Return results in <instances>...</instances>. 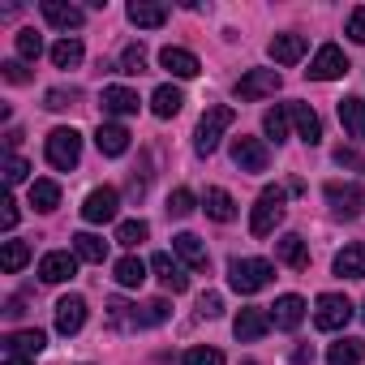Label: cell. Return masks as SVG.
Masks as SVG:
<instances>
[{
  "label": "cell",
  "instance_id": "54",
  "mask_svg": "<svg viewBox=\"0 0 365 365\" xmlns=\"http://www.w3.org/2000/svg\"><path fill=\"white\" fill-rule=\"evenodd\" d=\"M361 318H365V309H361Z\"/></svg>",
  "mask_w": 365,
  "mask_h": 365
},
{
  "label": "cell",
  "instance_id": "26",
  "mask_svg": "<svg viewBox=\"0 0 365 365\" xmlns=\"http://www.w3.org/2000/svg\"><path fill=\"white\" fill-rule=\"evenodd\" d=\"M267 52H271L275 65H297L305 56V35H275Z\"/></svg>",
  "mask_w": 365,
  "mask_h": 365
},
{
  "label": "cell",
  "instance_id": "4",
  "mask_svg": "<svg viewBox=\"0 0 365 365\" xmlns=\"http://www.w3.org/2000/svg\"><path fill=\"white\" fill-rule=\"evenodd\" d=\"M82 159V133L78 129H52L48 133V163L56 172H73Z\"/></svg>",
  "mask_w": 365,
  "mask_h": 365
},
{
  "label": "cell",
  "instance_id": "44",
  "mask_svg": "<svg viewBox=\"0 0 365 365\" xmlns=\"http://www.w3.org/2000/svg\"><path fill=\"white\" fill-rule=\"evenodd\" d=\"M348 39H352V43H365V5H356V9L348 14Z\"/></svg>",
  "mask_w": 365,
  "mask_h": 365
},
{
  "label": "cell",
  "instance_id": "50",
  "mask_svg": "<svg viewBox=\"0 0 365 365\" xmlns=\"http://www.w3.org/2000/svg\"><path fill=\"white\" fill-rule=\"evenodd\" d=\"M168 318V301H150L146 305V322H163Z\"/></svg>",
  "mask_w": 365,
  "mask_h": 365
},
{
  "label": "cell",
  "instance_id": "40",
  "mask_svg": "<svg viewBox=\"0 0 365 365\" xmlns=\"http://www.w3.org/2000/svg\"><path fill=\"white\" fill-rule=\"evenodd\" d=\"M116 69H120V73H146V48H142V43H129V48L120 52Z\"/></svg>",
  "mask_w": 365,
  "mask_h": 365
},
{
  "label": "cell",
  "instance_id": "1",
  "mask_svg": "<svg viewBox=\"0 0 365 365\" xmlns=\"http://www.w3.org/2000/svg\"><path fill=\"white\" fill-rule=\"evenodd\" d=\"M284 190L279 185H267L262 194H258V202H254V211H250V237H271L279 224H284V215H288V207H284Z\"/></svg>",
  "mask_w": 365,
  "mask_h": 365
},
{
  "label": "cell",
  "instance_id": "34",
  "mask_svg": "<svg viewBox=\"0 0 365 365\" xmlns=\"http://www.w3.org/2000/svg\"><path fill=\"white\" fill-rule=\"evenodd\" d=\"M26 262H31V245L26 241H5V250H0V267H5V275H18Z\"/></svg>",
  "mask_w": 365,
  "mask_h": 365
},
{
  "label": "cell",
  "instance_id": "12",
  "mask_svg": "<svg viewBox=\"0 0 365 365\" xmlns=\"http://www.w3.org/2000/svg\"><path fill=\"white\" fill-rule=\"evenodd\" d=\"M327 202H331V211L339 220H356L361 207H365V194L356 185H339V180H331V185H327Z\"/></svg>",
  "mask_w": 365,
  "mask_h": 365
},
{
  "label": "cell",
  "instance_id": "11",
  "mask_svg": "<svg viewBox=\"0 0 365 365\" xmlns=\"http://www.w3.org/2000/svg\"><path fill=\"white\" fill-rule=\"evenodd\" d=\"M82 327H86V297H78V292L61 297V301H56V331L69 339V335H78Z\"/></svg>",
  "mask_w": 365,
  "mask_h": 365
},
{
  "label": "cell",
  "instance_id": "28",
  "mask_svg": "<svg viewBox=\"0 0 365 365\" xmlns=\"http://www.w3.org/2000/svg\"><path fill=\"white\" fill-rule=\"evenodd\" d=\"M180 108H185V95H180V86H159V91L150 95V112H155L159 120H172Z\"/></svg>",
  "mask_w": 365,
  "mask_h": 365
},
{
  "label": "cell",
  "instance_id": "14",
  "mask_svg": "<svg viewBox=\"0 0 365 365\" xmlns=\"http://www.w3.org/2000/svg\"><path fill=\"white\" fill-rule=\"evenodd\" d=\"M288 116H292L297 138H301L305 146H318V142H322V120H318V112H314L309 103H288Z\"/></svg>",
  "mask_w": 365,
  "mask_h": 365
},
{
  "label": "cell",
  "instance_id": "25",
  "mask_svg": "<svg viewBox=\"0 0 365 365\" xmlns=\"http://www.w3.org/2000/svg\"><path fill=\"white\" fill-rule=\"evenodd\" d=\"M335 275L344 279H365V241H352L335 254Z\"/></svg>",
  "mask_w": 365,
  "mask_h": 365
},
{
  "label": "cell",
  "instance_id": "46",
  "mask_svg": "<svg viewBox=\"0 0 365 365\" xmlns=\"http://www.w3.org/2000/svg\"><path fill=\"white\" fill-rule=\"evenodd\" d=\"M335 163H339V168H352V172H365V159H361L356 150H348V146L335 150Z\"/></svg>",
  "mask_w": 365,
  "mask_h": 365
},
{
  "label": "cell",
  "instance_id": "32",
  "mask_svg": "<svg viewBox=\"0 0 365 365\" xmlns=\"http://www.w3.org/2000/svg\"><path fill=\"white\" fill-rule=\"evenodd\" d=\"M112 275H116L120 288H142V279H146V262L129 254V258H120V262L112 267Z\"/></svg>",
  "mask_w": 365,
  "mask_h": 365
},
{
  "label": "cell",
  "instance_id": "13",
  "mask_svg": "<svg viewBox=\"0 0 365 365\" xmlns=\"http://www.w3.org/2000/svg\"><path fill=\"white\" fill-rule=\"evenodd\" d=\"M150 271H155V279L163 284V292H172V297L190 288V275H185V267H180L172 254H155V258H150Z\"/></svg>",
  "mask_w": 365,
  "mask_h": 365
},
{
  "label": "cell",
  "instance_id": "7",
  "mask_svg": "<svg viewBox=\"0 0 365 365\" xmlns=\"http://www.w3.org/2000/svg\"><path fill=\"white\" fill-rule=\"evenodd\" d=\"M232 163L241 172H267L271 168V150L262 138H232Z\"/></svg>",
  "mask_w": 365,
  "mask_h": 365
},
{
  "label": "cell",
  "instance_id": "19",
  "mask_svg": "<svg viewBox=\"0 0 365 365\" xmlns=\"http://www.w3.org/2000/svg\"><path fill=\"white\" fill-rule=\"evenodd\" d=\"M99 103H103V112H112V116H133V112L142 108L138 91H129V86H103Z\"/></svg>",
  "mask_w": 365,
  "mask_h": 365
},
{
  "label": "cell",
  "instance_id": "38",
  "mask_svg": "<svg viewBox=\"0 0 365 365\" xmlns=\"http://www.w3.org/2000/svg\"><path fill=\"white\" fill-rule=\"evenodd\" d=\"M108 318H112L116 327H146V322L138 318V305H129V301H120V297L108 301Z\"/></svg>",
  "mask_w": 365,
  "mask_h": 365
},
{
  "label": "cell",
  "instance_id": "3",
  "mask_svg": "<svg viewBox=\"0 0 365 365\" xmlns=\"http://www.w3.org/2000/svg\"><path fill=\"white\" fill-rule=\"evenodd\" d=\"M232 120H237V112H232L228 103H215V108H207V112H202V120H198V138H194L198 155H215V146H220L224 129H232Z\"/></svg>",
  "mask_w": 365,
  "mask_h": 365
},
{
  "label": "cell",
  "instance_id": "23",
  "mask_svg": "<svg viewBox=\"0 0 365 365\" xmlns=\"http://www.w3.org/2000/svg\"><path fill=\"white\" fill-rule=\"evenodd\" d=\"M125 14H129V22H133L138 31H159V26L168 22V5H155V0H133Z\"/></svg>",
  "mask_w": 365,
  "mask_h": 365
},
{
  "label": "cell",
  "instance_id": "9",
  "mask_svg": "<svg viewBox=\"0 0 365 365\" xmlns=\"http://www.w3.org/2000/svg\"><path fill=\"white\" fill-rule=\"evenodd\" d=\"M279 86H284V78H279L275 69H250V73L237 82V99L254 103V99H267V95H275Z\"/></svg>",
  "mask_w": 365,
  "mask_h": 365
},
{
  "label": "cell",
  "instance_id": "39",
  "mask_svg": "<svg viewBox=\"0 0 365 365\" xmlns=\"http://www.w3.org/2000/svg\"><path fill=\"white\" fill-rule=\"evenodd\" d=\"M194 207H198L194 190H172V194H168V215H172V220H185V215H194Z\"/></svg>",
  "mask_w": 365,
  "mask_h": 365
},
{
  "label": "cell",
  "instance_id": "6",
  "mask_svg": "<svg viewBox=\"0 0 365 365\" xmlns=\"http://www.w3.org/2000/svg\"><path fill=\"white\" fill-rule=\"evenodd\" d=\"M314 82H335V78H344L348 73V56L335 48V43H322L318 52H314V61H309V69H305Z\"/></svg>",
  "mask_w": 365,
  "mask_h": 365
},
{
  "label": "cell",
  "instance_id": "49",
  "mask_svg": "<svg viewBox=\"0 0 365 365\" xmlns=\"http://www.w3.org/2000/svg\"><path fill=\"white\" fill-rule=\"evenodd\" d=\"M0 207H5V211H0V224H5V232H9V228L18 224V202H14V198H5Z\"/></svg>",
  "mask_w": 365,
  "mask_h": 365
},
{
  "label": "cell",
  "instance_id": "53",
  "mask_svg": "<svg viewBox=\"0 0 365 365\" xmlns=\"http://www.w3.org/2000/svg\"><path fill=\"white\" fill-rule=\"evenodd\" d=\"M245 365H254V361H245Z\"/></svg>",
  "mask_w": 365,
  "mask_h": 365
},
{
  "label": "cell",
  "instance_id": "43",
  "mask_svg": "<svg viewBox=\"0 0 365 365\" xmlns=\"http://www.w3.org/2000/svg\"><path fill=\"white\" fill-rule=\"evenodd\" d=\"M198 314H202V318H220V314H224V297H220V292H202V297H198Z\"/></svg>",
  "mask_w": 365,
  "mask_h": 365
},
{
  "label": "cell",
  "instance_id": "48",
  "mask_svg": "<svg viewBox=\"0 0 365 365\" xmlns=\"http://www.w3.org/2000/svg\"><path fill=\"white\" fill-rule=\"evenodd\" d=\"M69 103H73V91H48V99H43L48 112H61V108H69Z\"/></svg>",
  "mask_w": 365,
  "mask_h": 365
},
{
  "label": "cell",
  "instance_id": "36",
  "mask_svg": "<svg viewBox=\"0 0 365 365\" xmlns=\"http://www.w3.org/2000/svg\"><path fill=\"white\" fill-rule=\"evenodd\" d=\"M288 108H271L267 116H262V129H267V138L271 142H288Z\"/></svg>",
  "mask_w": 365,
  "mask_h": 365
},
{
  "label": "cell",
  "instance_id": "8",
  "mask_svg": "<svg viewBox=\"0 0 365 365\" xmlns=\"http://www.w3.org/2000/svg\"><path fill=\"white\" fill-rule=\"evenodd\" d=\"M116 207H120V194H116L112 185H99V190L86 194L82 220H86V224H112V220H116Z\"/></svg>",
  "mask_w": 365,
  "mask_h": 365
},
{
  "label": "cell",
  "instance_id": "18",
  "mask_svg": "<svg viewBox=\"0 0 365 365\" xmlns=\"http://www.w3.org/2000/svg\"><path fill=\"white\" fill-rule=\"evenodd\" d=\"M159 65H163L172 78H198V73H202L198 56L185 52V48H163V52H159Z\"/></svg>",
  "mask_w": 365,
  "mask_h": 365
},
{
  "label": "cell",
  "instance_id": "10",
  "mask_svg": "<svg viewBox=\"0 0 365 365\" xmlns=\"http://www.w3.org/2000/svg\"><path fill=\"white\" fill-rule=\"evenodd\" d=\"M73 275H78V254L52 250V254L39 258V279H43V284H65V279H73Z\"/></svg>",
  "mask_w": 365,
  "mask_h": 365
},
{
  "label": "cell",
  "instance_id": "42",
  "mask_svg": "<svg viewBox=\"0 0 365 365\" xmlns=\"http://www.w3.org/2000/svg\"><path fill=\"white\" fill-rule=\"evenodd\" d=\"M180 365H224V352L220 348H190Z\"/></svg>",
  "mask_w": 365,
  "mask_h": 365
},
{
  "label": "cell",
  "instance_id": "41",
  "mask_svg": "<svg viewBox=\"0 0 365 365\" xmlns=\"http://www.w3.org/2000/svg\"><path fill=\"white\" fill-rule=\"evenodd\" d=\"M39 52H43V39L35 31H18V56L22 61H39Z\"/></svg>",
  "mask_w": 365,
  "mask_h": 365
},
{
  "label": "cell",
  "instance_id": "30",
  "mask_svg": "<svg viewBox=\"0 0 365 365\" xmlns=\"http://www.w3.org/2000/svg\"><path fill=\"white\" fill-rule=\"evenodd\" d=\"M361 356H365V344L352 335H344L339 344L327 348V365H361Z\"/></svg>",
  "mask_w": 365,
  "mask_h": 365
},
{
  "label": "cell",
  "instance_id": "24",
  "mask_svg": "<svg viewBox=\"0 0 365 365\" xmlns=\"http://www.w3.org/2000/svg\"><path fill=\"white\" fill-rule=\"evenodd\" d=\"M301 318H305V301H301V297H292V292H288V297H279V301L271 305V322H275L279 331H297V327H301Z\"/></svg>",
  "mask_w": 365,
  "mask_h": 365
},
{
  "label": "cell",
  "instance_id": "15",
  "mask_svg": "<svg viewBox=\"0 0 365 365\" xmlns=\"http://www.w3.org/2000/svg\"><path fill=\"white\" fill-rule=\"evenodd\" d=\"M271 331V314H262V309H241L237 314V322H232V335L241 339V344H254V339H262Z\"/></svg>",
  "mask_w": 365,
  "mask_h": 365
},
{
  "label": "cell",
  "instance_id": "17",
  "mask_svg": "<svg viewBox=\"0 0 365 365\" xmlns=\"http://www.w3.org/2000/svg\"><path fill=\"white\" fill-rule=\"evenodd\" d=\"M339 125L352 142H365V99L361 95H348L339 99Z\"/></svg>",
  "mask_w": 365,
  "mask_h": 365
},
{
  "label": "cell",
  "instance_id": "2",
  "mask_svg": "<svg viewBox=\"0 0 365 365\" xmlns=\"http://www.w3.org/2000/svg\"><path fill=\"white\" fill-rule=\"evenodd\" d=\"M271 279H275V267H271L267 258H232V262H228V284H232V292H241V297L262 292Z\"/></svg>",
  "mask_w": 365,
  "mask_h": 365
},
{
  "label": "cell",
  "instance_id": "52",
  "mask_svg": "<svg viewBox=\"0 0 365 365\" xmlns=\"http://www.w3.org/2000/svg\"><path fill=\"white\" fill-rule=\"evenodd\" d=\"M5 365H35L31 356H5Z\"/></svg>",
  "mask_w": 365,
  "mask_h": 365
},
{
  "label": "cell",
  "instance_id": "33",
  "mask_svg": "<svg viewBox=\"0 0 365 365\" xmlns=\"http://www.w3.org/2000/svg\"><path fill=\"white\" fill-rule=\"evenodd\" d=\"M31 207L43 211V215L61 207V185H56V180H35V185H31Z\"/></svg>",
  "mask_w": 365,
  "mask_h": 365
},
{
  "label": "cell",
  "instance_id": "45",
  "mask_svg": "<svg viewBox=\"0 0 365 365\" xmlns=\"http://www.w3.org/2000/svg\"><path fill=\"white\" fill-rule=\"evenodd\" d=\"M26 172H31V163H26V159H18V155H9V159H5V180H9V185L26 180Z\"/></svg>",
  "mask_w": 365,
  "mask_h": 365
},
{
  "label": "cell",
  "instance_id": "16",
  "mask_svg": "<svg viewBox=\"0 0 365 365\" xmlns=\"http://www.w3.org/2000/svg\"><path fill=\"white\" fill-rule=\"evenodd\" d=\"M172 250H176V258L190 262V271H207V267H211V254H207V245H202L194 232H176V237H172Z\"/></svg>",
  "mask_w": 365,
  "mask_h": 365
},
{
  "label": "cell",
  "instance_id": "29",
  "mask_svg": "<svg viewBox=\"0 0 365 365\" xmlns=\"http://www.w3.org/2000/svg\"><path fill=\"white\" fill-rule=\"evenodd\" d=\"M202 207H207V215H211L215 224H232V220H237V202H232L228 190H207Z\"/></svg>",
  "mask_w": 365,
  "mask_h": 365
},
{
  "label": "cell",
  "instance_id": "5",
  "mask_svg": "<svg viewBox=\"0 0 365 365\" xmlns=\"http://www.w3.org/2000/svg\"><path fill=\"white\" fill-rule=\"evenodd\" d=\"M352 322V301L339 297V292H322L314 301V327L318 331H344Z\"/></svg>",
  "mask_w": 365,
  "mask_h": 365
},
{
  "label": "cell",
  "instance_id": "20",
  "mask_svg": "<svg viewBox=\"0 0 365 365\" xmlns=\"http://www.w3.org/2000/svg\"><path fill=\"white\" fill-rule=\"evenodd\" d=\"M129 138H133V133H129L125 125H112V120L95 129V146H99V155H108V159L125 155V150H129Z\"/></svg>",
  "mask_w": 365,
  "mask_h": 365
},
{
  "label": "cell",
  "instance_id": "21",
  "mask_svg": "<svg viewBox=\"0 0 365 365\" xmlns=\"http://www.w3.org/2000/svg\"><path fill=\"white\" fill-rule=\"evenodd\" d=\"M43 348H48V335H43L39 327H31V331H14V335L5 339V352H9V356H31V361H35Z\"/></svg>",
  "mask_w": 365,
  "mask_h": 365
},
{
  "label": "cell",
  "instance_id": "27",
  "mask_svg": "<svg viewBox=\"0 0 365 365\" xmlns=\"http://www.w3.org/2000/svg\"><path fill=\"white\" fill-rule=\"evenodd\" d=\"M275 254H279V262H288L292 271H305V267H309V250H305V241H301L297 232H284V237L275 241Z\"/></svg>",
  "mask_w": 365,
  "mask_h": 365
},
{
  "label": "cell",
  "instance_id": "47",
  "mask_svg": "<svg viewBox=\"0 0 365 365\" xmlns=\"http://www.w3.org/2000/svg\"><path fill=\"white\" fill-rule=\"evenodd\" d=\"M0 69H5V78H9V82H31V69H26V61H5Z\"/></svg>",
  "mask_w": 365,
  "mask_h": 365
},
{
  "label": "cell",
  "instance_id": "37",
  "mask_svg": "<svg viewBox=\"0 0 365 365\" xmlns=\"http://www.w3.org/2000/svg\"><path fill=\"white\" fill-rule=\"evenodd\" d=\"M146 237H150V224H146V220H125V224L116 228V241H120L125 250H133V245H142Z\"/></svg>",
  "mask_w": 365,
  "mask_h": 365
},
{
  "label": "cell",
  "instance_id": "35",
  "mask_svg": "<svg viewBox=\"0 0 365 365\" xmlns=\"http://www.w3.org/2000/svg\"><path fill=\"white\" fill-rule=\"evenodd\" d=\"M52 65H56V69H78V65H82V43H78V39H61V43L52 48Z\"/></svg>",
  "mask_w": 365,
  "mask_h": 365
},
{
  "label": "cell",
  "instance_id": "31",
  "mask_svg": "<svg viewBox=\"0 0 365 365\" xmlns=\"http://www.w3.org/2000/svg\"><path fill=\"white\" fill-rule=\"evenodd\" d=\"M73 254H78L82 262H103V258H108V241L95 237V232H78V237H73Z\"/></svg>",
  "mask_w": 365,
  "mask_h": 365
},
{
  "label": "cell",
  "instance_id": "22",
  "mask_svg": "<svg viewBox=\"0 0 365 365\" xmlns=\"http://www.w3.org/2000/svg\"><path fill=\"white\" fill-rule=\"evenodd\" d=\"M43 18H48V26H56V31H78V26L86 22V14H82L78 5H65V0H43Z\"/></svg>",
  "mask_w": 365,
  "mask_h": 365
},
{
  "label": "cell",
  "instance_id": "51",
  "mask_svg": "<svg viewBox=\"0 0 365 365\" xmlns=\"http://www.w3.org/2000/svg\"><path fill=\"white\" fill-rule=\"evenodd\" d=\"M292 361H297V365H309V361H314V348H297Z\"/></svg>",
  "mask_w": 365,
  "mask_h": 365
}]
</instances>
